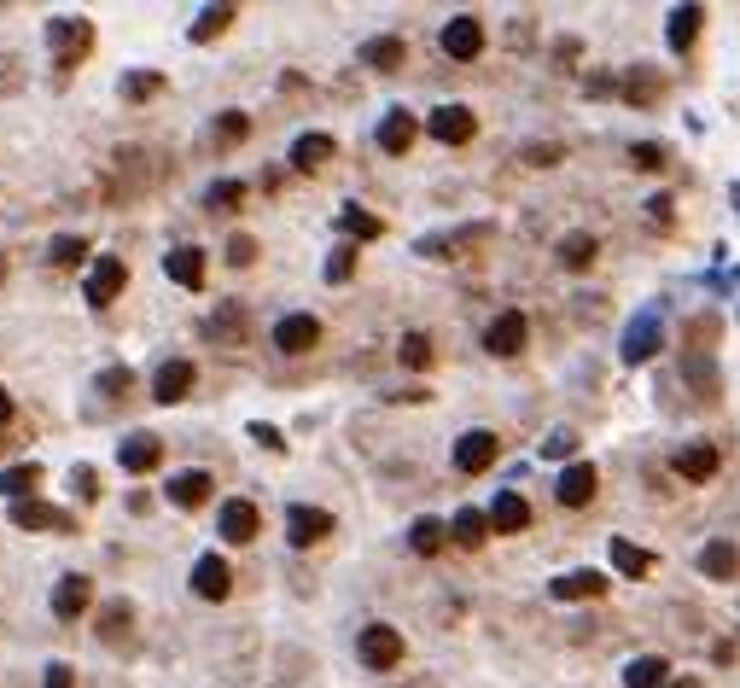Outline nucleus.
Segmentation results:
<instances>
[{"instance_id": "nucleus-1", "label": "nucleus", "mask_w": 740, "mask_h": 688, "mask_svg": "<svg viewBox=\"0 0 740 688\" xmlns=\"http://www.w3.org/2000/svg\"><path fill=\"white\" fill-rule=\"evenodd\" d=\"M47 53H53V65L70 70V65H82L88 53H94V24L88 18H47Z\"/></svg>"}, {"instance_id": "nucleus-2", "label": "nucleus", "mask_w": 740, "mask_h": 688, "mask_svg": "<svg viewBox=\"0 0 740 688\" xmlns=\"http://www.w3.org/2000/svg\"><path fill=\"white\" fill-rule=\"evenodd\" d=\"M123 286H129V263H123V257H100V263L88 269V280H82V298H88L94 310H111V304L123 298Z\"/></svg>"}, {"instance_id": "nucleus-3", "label": "nucleus", "mask_w": 740, "mask_h": 688, "mask_svg": "<svg viewBox=\"0 0 740 688\" xmlns=\"http://www.w3.org/2000/svg\"><path fill=\"white\" fill-rule=\"evenodd\" d=\"M356 654L368 671H391V665H403V636L391 630V624H368L362 636H356Z\"/></svg>"}, {"instance_id": "nucleus-4", "label": "nucleus", "mask_w": 740, "mask_h": 688, "mask_svg": "<svg viewBox=\"0 0 740 688\" xmlns=\"http://www.w3.org/2000/svg\"><path fill=\"white\" fill-rule=\"evenodd\" d=\"M426 135L443 140V146H467L478 135V117H472L467 105H438L432 117H426Z\"/></svg>"}, {"instance_id": "nucleus-5", "label": "nucleus", "mask_w": 740, "mask_h": 688, "mask_svg": "<svg viewBox=\"0 0 740 688\" xmlns=\"http://www.w3.org/2000/svg\"><path fill=\"white\" fill-rule=\"evenodd\" d=\"M525 339H531V321H525L519 310H502L490 327H484V350H490V356H519Z\"/></svg>"}, {"instance_id": "nucleus-6", "label": "nucleus", "mask_w": 740, "mask_h": 688, "mask_svg": "<svg viewBox=\"0 0 740 688\" xmlns=\"http://www.w3.org/2000/svg\"><path fill=\"white\" fill-rule=\"evenodd\" d=\"M12 525L18 531H53V537H65V531H76V519L65 514V508H53V502H12Z\"/></svg>"}, {"instance_id": "nucleus-7", "label": "nucleus", "mask_w": 740, "mask_h": 688, "mask_svg": "<svg viewBox=\"0 0 740 688\" xmlns=\"http://www.w3.org/2000/svg\"><path fill=\"white\" fill-rule=\"evenodd\" d=\"M659 344H665V321L659 310H641L630 327H624V362H647V356H659Z\"/></svg>"}, {"instance_id": "nucleus-8", "label": "nucleus", "mask_w": 740, "mask_h": 688, "mask_svg": "<svg viewBox=\"0 0 740 688\" xmlns=\"http://www.w3.org/2000/svg\"><path fill=\"white\" fill-rule=\"evenodd\" d=\"M94 607V578H82V572H65L59 584H53V619H82Z\"/></svg>"}, {"instance_id": "nucleus-9", "label": "nucleus", "mask_w": 740, "mask_h": 688, "mask_svg": "<svg viewBox=\"0 0 740 688\" xmlns=\"http://www.w3.org/2000/svg\"><path fill=\"white\" fill-rule=\"evenodd\" d=\"M216 531H222L228 543H251V537L263 531V514H257V502H245V496L222 502V514H216Z\"/></svg>"}, {"instance_id": "nucleus-10", "label": "nucleus", "mask_w": 740, "mask_h": 688, "mask_svg": "<svg viewBox=\"0 0 740 688\" xmlns=\"http://www.w3.org/2000/svg\"><path fill=\"white\" fill-rule=\"evenodd\" d=\"M327 531H333V514H327V508H309V502H292V508H286V537H292L298 549L321 543Z\"/></svg>"}, {"instance_id": "nucleus-11", "label": "nucleus", "mask_w": 740, "mask_h": 688, "mask_svg": "<svg viewBox=\"0 0 740 688\" xmlns=\"http://www.w3.org/2000/svg\"><path fill=\"white\" fill-rule=\"evenodd\" d=\"M443 53H449V59H478V53H484V24H478L472 12L449 18V24H443Z\"/></svg>"}, {"instance_id": "nucleus-12", "label": "nucleus", "mask_w": 740, "mask_h": 688, "mask_svg": "<svg viewBox=\"0 0 740 688\" xmlns=\"http://www.w3.org/2000/svg\"><path fill=\"white\" fill-rule=\"evenodd\" d=\"M274 344H280L286 356H303V350L321 344V321H315V315H280V321H274Z\"/></svg>"}, {"instance_id": "nucleus-13", "label": "nucleus", "mask_w": 740, "mask_h": 688, "mask_svg": "<svg viewBox=\"0 0 740 688\" xmlns=\"http://www.w3.org/2000/svg\"><path fill=\"white\" fill-rule=\"evenodd\" d=\"M496 432H484V426H472V432H461V438H455V467H461V473H484V467H490V461H496Z\"/></svg>"}, {"instance_id": "nucleus-14", "label": "nucleus", "mask_w": 740, "mask_h": 688, "mask_svg": "<svg viewBox=\"0 0 740 688\" xmlns=\"http://www.w3.org/2000/svg\"><path fill=\"white\" fill-rule=\"evenodd\" d=\"M228 589H234L228 560H222V554H199V566H193V595H204V601H228Z\"/></svg>"}, {"instance_id": "nucleus-15", "label": "nucleus", "mask_w": 740, "mask_h": 688, "mask_svg": "<svg viewBox=\"0 0 740 688\" xmlns=\"http://www.w3.org/2000/svg\"><path fill=\"white\" fill-rule=\"evenodd\" d=\"M595 467L589 461H572L566 473H560V484H554V496H560V508H589L595 502Z\"/></svg>"}, {"instance_id": "nucleus-16", "label": "nucleus", "mask_w": 740, "mask_h": 688, "mask_svg": "<svg viewBox=\"0 0 740 688\" xmlns=\"http://www.w3.org/2000/svg\"><path fill=\"white\" fill-rule=\"evenodd\" d=\"M117 461H123V473H152V467L164 461V444H158L152 432H129V438L117 444Z\"/></svg>"}, {"instance_id": "nucleus-17", "label": "nucleus", "mask_w": 740, "mask_h": 688, "mask_svg": "<svg viewBox=\"0 0 740 688\" xmlns=\"http://www.w3.org/2000/svg\"><path fill=\"white\" fill-rule=\"evenodd\" d=\"M414 135H420V123H414V111H385V123H379V152H391V158H403L408 146H414Z\"/></svg>"}, {"instance_id": "nucleus-18", "label": "nucleus", "mask_w": 740, "mask_h": 688, "mask_svg": "<svg viewBox=\"0 0 740 688\" xmlns=\"http://www.w3.org/2000/svg\"><path fill=\"white\" fill-rule=\"evenodd\" d=\"M164 275L175 280V286H187V292H199L204 286V251L199 245H175L164 257Z\"/></svg>"}, {"instance_id": "nucleus-19", "label": "nucleus", "mask_w": 740, "mask_h": 688, "mask_svg": "<svg viewBox=\"0 0 740 688\" xmlns=\"http://www.w3.org/2000/svg\"><path fill=\"white\" fill-rule=\"evenodd\" d=\"M193 362H181V356H175V362H164V368H158V374H152V397H158V403H181V397H187V391H193Z\"/></svg>"}, {"instance_id": "nucleus-20", "label": "nucleus", "mask_w": 740, "mask_h": 688, "mask_svg": "<svg viewBox=\"0 0 740 688\" xmlns=\"http://www.w3.org/2000/svg\"><path fill=\"white\" fill-rule=\"evenodd\" d=\"M210 473H204V467H187V473H169V502H175V508H199V502H210Z\"/></svg>"}, {"instance_id": "nucleus-21", "label": "nucleus", "mask_w": 740, "mask_h": 688, "mask_svg": "<svg viewBox=\"0 0 740 688\" xmlns=\"http://www.w3.org/2000/svg\"><path fill=\"white\" fill-rule=\"evenodd\" d=\"M671 467H676V479L706 484L711 473H717V449H711V444H682V449L671 455Z\"/></svg>"}, {"instance_id": "nucleus-22", "label": "nucleus", "mask_w": 740, "mask_h": 688, "mask_svg": "<svg viewBox=\"0 0 740 688\" xmlns=\"http://www.w3.org/2000/svg\"><path fill=\"white\" fill-rule=\"evenodd\" d=\"M525 525H531V502H525L519 490H502V496L490 502V531H507V537H513V531H525Z\"/></svg>"}, {"instance_id": "nucleus-23", "label": "nucleus", "mask_w": 740, "mask_h": 688, "mask_svg": "<svg viewBox=\"0 0 740 688\" xmlns=\"http://www.w3.org/2000/svg\"><path fill=\"white\" fill-rule=\"evenodd\" d=\"M700 572H706L711 584H729V578L740 572V549L735 543H723V537L706 543V549H700Z\"/></svg>"}, {"instance_id": "nucleus-24", "label": "nucleus", "mask_w": 740, "mask_h": 688, "mask_svg": "<svg viewBox=\"0 0 740 688\" xmlns=\"http://www.w3.org/2000/svg\"><path fill=\"white\" fill-rule=\"evenodd\" d=\"M606 554H612V566H618V578H647V572L659 566V560H653L647 549H636L630 537H612V543H606Z\"/></svg>"}, {"instance_id": "nucleus-25", "label": "nucleus", "mask_w": 740, "mask_h": 688, "mask_svg": "<svg viewBox=\"0 0 740 688\" xmlns=\"http://www.w3.org/2000/svg\"><path fill=\"white\" fill-rule=\"evenodd\" d=\"M665 683H671V659L665 654H641L624 671V688H665Z\"/></svg>"}, {"instance_id": "nucleus-26", "label": "nucleus", "mask_w": 740, "mask_h": 688, "mask_svg": "<svg viewBox=\"0 0 740 688\" xmlns=\"http://www.w3.org/2000/svg\"><path fill=\"white\" fill-rule=\"evenodd\" d=\"M700 24H706V12H700V6H676L671 24H665V41H671V53H688V47H694V35H700Z\"/></svg>"}, {"instance_id": "nucleus-27", "label": "nucleus", "mask_w": 740, "mask_h": 688, "mask_svg": "<svg viewBox=\"0 0 740 688\" xmlns=\"http://www.w3.org/2000/svg\"><path fill=\"white\" fill-rule=\"evenodd\" d=\"M0 490H6L12 502H35V490H41V461H18V467H6V473H0Z\"/></svg>"}, {"instance_id": "nucleus-28", "label": "nucleus", "mask_w": 740, "mask_h": 688, "mask_svg": "<svg viewBox=\"0 0 740 688\" xmlns=\"http://www.w3.org/2000/svg\"><path fill=\"white\" fill-rule=\"evenodd\" d=\"M554 595L560 601H595V595H606V578L601 572H566V578H554Z\"/></svg>"}, {"instance_id": "nucleus-29", "label": "nucleus", "mask_w": 740, "mask_h": 688, "mask_svg": "<svg viewBox=\"0 0 740 688\" xmlns=\"http://www.w3.org/2000/svg\"><path fill=\"white\" fill-rule=\"evenodd\" d=\"M338 234H344V240H379L385 222H379L373 210H362V205H344L338 210Z\"/></svg>"}, {"instance_id": "nucleus-30", "label": "nucleus", "mask_w": 740, "mask_h": 688, "mask_svg": "<svg viewBox=\"0 0 740 688\" xmlns=\"http://www.w3.org/2000/svg\"><path fill=\"white\" fill-rule=\"evenodd\" d=\"M408 59V47L397 41V35H373L368 47H362V65L368 70H397Z\"/></svg>"}, {"instance_id": "nucleus-31", "label": "nucleus", "mask_w": 740, "mask_h": 688, "mask_svg": "<svg viewBox=\"0 0 740 688\" xmlns=\"http://www.w3.org/2000/svg\"><path fill=\"white\" fill-rule=\"evenodd\" d=\"M333 152H338L333 135H298V140H292V164H298V170H321Z\"/></svg>"}, {"instance_id": "nucleus-32", "label": "nucleus", "mask_w": 740, "mask_h": 688, "mask_svg": "<svg viewBox=\"0 0 740 688\" xmlns=\"http://www.w3.org/2000/svg\"><path fill=\"white\" fill-rule=\"evenodd\" d=\"M449 537H455L461 549H478V543L490 537V514H478V508H461V514L449 519Z\"/></svg>"}, {"instance_id": "nucleus-33", "label": "nucleus", "mask_w": 740, "mask_h": 688, "mask_svg": "<svg viewBox=\"0 0 740 688\" xmlns=\"http://www.w3.org/2000/svg\"><path fill=\"white\" fill-rule=\"evenodd\" d=\"M443 543H449V525H443V519H414V525H408V549L414 554H438Z\"/></svg>"}, {"instance_id": "nucleus-34", "label": "nucleus", "mask_w": 740, "mask_h": 688, "mask_svg": "<svg viewBox=\"0 0 740 688\" xmlns=\"http://www.w3.org/2000/svg\"><path fill=\"white\" fill-rule=\"evenodd\" d=\"M135 624V601H105L100 607V642H123Z\"/></svg>"}, {"instance_id": "nucleus-35", "label": "nucleus", "mask_w": 740, "mask_h": 688, "mask_svg": "<svg viewBox=\"0 0 740 688\" xmlns=\"http://www.w3.org/2000/svg\"><path fill=\"white\" fill-rule=\"evenodd\" d=\"M210 333H216V344H245V304H222L210 315Z\"/></svg>"}, {"instance_id": "nucleus-36", "label": "nucleus", "mask_w": 740, "mask_h": 688, "mask_svg": "<svg viewBox=\"0 0 740 688\" xmlns=\"http://www.w3.org/2000/svg\"><path fill=\"white\" fill-rule=\"evenodd\" d=\"M659 94H665V82H659L653 70H630V76H624V100L630 105H653Z\"/></svg>"}, {"instance_id": "nucleus-37", "label": "nucleus", "mask_w": 740, "mask_h": 688, "mask_svg": "<svg viewBox=\"0 0 740 688\" xmlns=\"http://www.w3.org/2000/svg\"><path fill=\"white\" fill-rule=\"evenodd\" d=\"M234 18H239L234 6H204V12H199V24H193V30H187V35H193V41H216V35L228 30Z\"/></svg>"}, {"instance_id": "nucleus-38", "label": "nucleus", "mask_w": 740, "mask_h": 688, "mask_svg": "<svg viewBox=\"0 0 740 688\" xmlns=\"http://www.w3.org/2000/svg\"><path fill=\"white\" fill-rule=\"evenodd\" d=\"M595 251H601L595 234H566V240H560V263H566V269H589V263H595Z\"/></svg>"}, {"instance_id": "nucleus-39", "label": "nucleus", "mask_w": 740, "mask_h": 688, "mask_svg": "<svg viewBox=\"0 0 740 688\" xmlns=\"http://www.w3.org/2000/svg\"><path fill=\"white\" fill-rule=\"evenodd\" d=\"M397 362H403V368H414V374H420V368H432V339H426V333H403V344H397Z\"/></svg>"}, {"instance_id": "nucleus-40", "label": "nucleus", "mask_w": 740, "mask_h": 688, "mask_svg": "<svg viewBox=\"0 0 740 688\" xmlns=\"http://www.w3.org/2000/svg\"><path fill=\"white\" fill-rule=\"evenodd\" d=\"M158 88H164V76H158V70H129V76H123V100H152V94H158Z\"/></svg>"}, {"instance_id": "nucleus-41", "label": "nucleus", "mask_w": 740, "mask_h": 688, "mask_svg": "<svg viewBox=\"0 0 740 688\" xmlns=\"http://www.w3.org/2000/svg\"><path fill=\"white\" fill-rule=\"evenodd\" d=\"M47 257H53L59 269H76V263L88 257V240H82V234H59V240H53V251H47Z\"/></svg>"}, {"instance_id": "nucleus-42", "label": "nucleus", "mask_w": 740, "mask_h": 688, "mask_svg": "<svg viewBox=\"0 0 740 688\" xmlns=\"http://www.w3.org/2000/svg\"><path fill=\"white\" fill-rule=\"evenodd\" d=\"M245 135H251V117H245V111H222V117H216V140H222V146H239Z\"/></svg>"}, {"instance_id": "nucleus-43", "label": "nucleus", "mask_w": 740, "mask_h": 688, "mask_svg": "<svg viewBox=\"0 0 740 688\" xmlns=\"http://www.w3.org/2000/svg\"><path fill=\"white\" fill-rule=\"evenodd\" d=\"M239 199H245V181H216V187L204 193V205L210 210H234Z\"/></svg>"}, {"instance_id": "nucleus-44", "label": "nucleus", "mask_w": 740, "mask_h": 688, "mask_svg": "<svg viewBox=\"0 0 740 688\" xmlns=\"http://www.w3.org/2000/svg\"><path fill=\"white\" fill-rule=\"evenodd\" d=\"M350 275H356V251H350V245H338L333 257H327V280L338 286V280H350Z\"/></svg>"}, {"instance_id": "nucleus-45", "label": "nucleus", "mask_w": 740, "mask_h": 688, "mask_svg": "<svg viewBox=\"0 0 740 688\" xmlns=\"http://www.w3.org/2000/svg\"><path fill=\"white\" fill-rule=\"evenodd\" d=\"M228 263H234V269H251V263H257V240H251V234H234V240H228Z\"/></svg>"}, {"instance_id": "nucleus-46", "label": "nucleus", "mask_w": 740, "mask_h": 688, "mask_svg": "<svg viewBox=\"0 0 740 688\" xmlns=\"http://www.w3.org/2000/svg\"><path fill=\"white\" fill-rule=\"evenodd\" d=\"M70 484L82 490V502H100V473H94L88 461H82V467H70Z\"/></svg>"}, {"instance_id": "nucleus-47", "label": "nucleus", "mask_w": 740, "mask_h": 688, "mask_svg": "<svg viewBox=\"0 0 740 688\" xmlns=\"http://www.w3.org/2000/svg\"><path fill=\"white\" fill-rule=\"evenodd\" d=\"M630 164H636V170H665V146H653V140H641L636 152H630Z\"/></svg>"}, {"instance_id": "nucleus-48", "label": "nucleus", "mask_w": 740, "mask_h": 688, "mask_svg": "<svg viewBox=\"0 0 740 688\" xmlns=\"http://www.w3.org/2000/svg\"><path fill=\"white\" fill-rule=\"evenodd\" d=\"M129 385H135V374H129V368H105V374H100V391H105V397H123Z\"/></svg>"}, {"instance_id": "nucleus-49", "label": "nucleus", "mask_w": 740, "mask_h": 688, "mask_svg": "<svg viewBox=\"0 0 740 688\" xmlns=\"http://www.w3.org/2000/svg\"><path fill=\"white\" fill-rule=\"evenodd\" d=\"M251 438H257L263 449H274V455L286 449V438H280V426H269V420H251Z\"/></svg>"}, {"instance_id": "nucleus-50", "label": "nucleus", "mask_w": 740, "mask_h": 688, "mask_svg": "<svg viewBox=\"0 0 740 688\" xmlns=\"http://www.w3.org/2000/svg\"><path fill=\"white\" fill-rule=\"evenodd\" d=\"M525 164H542V170H548V164H560V146H554V140H537V146H525Z\"/></svg>"}, {"instance_id": "nucleus-51", "label": "nucleus", "mask_w": 740, "mask_h": 688, "mask_svg": "<svg viewBox=\"0 0 740 688\" xmlns=\"http://www.w3.org/2000/svg\"><path fill=\"white\" fill-rule=\"evenodd\" d=\"M572 449H577V438H572V432H554V438L542 444V455H548V461H560V455H572Z\"/></svg>"}, {"instance_id": "nucleus-52", "label": "nucleus", "mask_w": 740, "mask_h": 688, "mask_svg": "<svg viewBox=\"0 0 740 688\" xmlns=\"http://www.w3.org/2000/svg\"><path fill=\"white\" fill-rule=\"evenodd\" d=\"M41 688H76V671H70V665H47Z\"/></svg>"}, {"instance_id": "nucleus-53", "label": "nucleus", "mask_w": 740, "mask_h": 688, "mask_svg": "<svg viewBox=\"0 0 740 688\" xmlns=\"http://www.w3.org/2000/svg\"><path fill=\"white\" fill-rule=\"evenodd\" d=\"M647 216H653V222H671V199H665V193H659V199H647Z\"/></svg>"}, {"instance_id": "nucleus-54", "label": "nucleus", "mask_w": 740, "mask_h": 688, "mask_svg": "<svg viewBox=\"0 0 740 688\" xmlns=\"http://www.w3.org/2000/svg\"><path fill=\"white\" fill-rule=\"evenodd\" d=\"M12 420V397H6V385H0V426Z\"/></svg>"}, {"instance_id": "nucleus-55", "label": "nucleus", "mask_w": 740, "mask_h": 688, "mask_svg": "<svg viewBox=\"0 0 740 688\" xmlns=\"http://www.w3.org/2000/svg\"><path fill=\"white\" fill-rule=\"evenodd\" d=\"M671 688H706V683H700V677H676Z\"/></svg>"}, {"instance_id": "nucleus-56", "label": "nucleus", "mask_w": 740, "mask_h": 688, "mask_svg": "<svg viewBox=\"0 0 740 688\" xmlns=\"http://www.w3.org/2000/svg\"><path fill=\"white\" fill-rule=\"evenodd\" d=\"M0 280H6V263H0Z\"/></svg>"}]
</instances>
